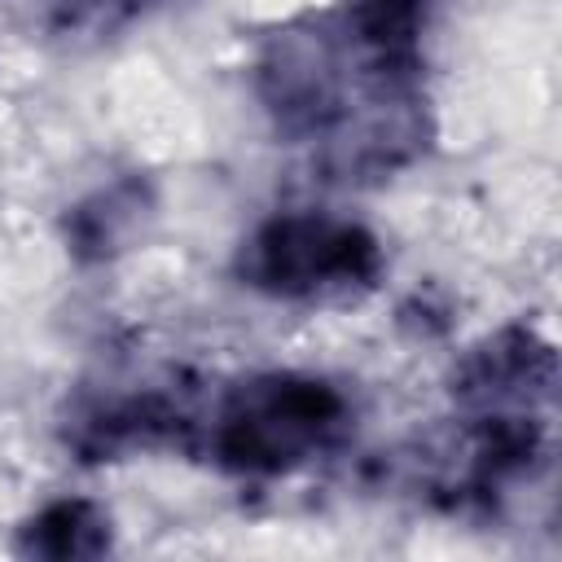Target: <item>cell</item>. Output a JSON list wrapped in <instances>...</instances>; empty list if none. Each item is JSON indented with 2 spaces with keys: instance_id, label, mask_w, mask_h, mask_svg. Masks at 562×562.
I'll list each match as a JSON object with an SVG mask.
<instances>
[{
  "instance_id": "6da1fadb",
  "label": "cell",
  "mask_w": 562,
  "mask_h": 562,
  "mask_svg": "<svg viewBox=\"0 0 562 562\" xmlns=\"http://www.w3.org/2000/svg\"><path fill=\"white\" fill-rule=\"evenodd\" d=\"M430 22L435 0H347L277 22L250 61L277 140L338 184L408 171L435 140Z\"/></svg>"
},
{
  "instance_id": "7a4b0ae2",
  "label": "cell",
  "mask_w": 562,
  "mask_h": 562,
  "mask_svg": "<svg viewBox=\"0 0 562 562\" xmlns=\"http://www.w3.org/2000/svg\"><path fill=\"white\" fill-rule=\"evenodd\" d=\"M356 426L351 395L303 369H263L198 391L189 457L237 479H281L347 443Z\"/></svg>"
},
{
  "instance_id": "3957f363",
  "label": "cell",
  "mask_w": 562,
  "mask_h": 562,
  "mask_svg": "<svg viewBox=\"0 0 562 562\" xmlns=\"http://www.w3.org/2000/svg\"><path fill=\"white\" fill-rule=\"evenodd\" d=\"M386 272L378 233L338 211H277L233 250L237 285L277 303H342L369 294Z\"/></svg>"
},
{
  "instance_id": "277c9868",
  "label": "cell",
  "mask_w": 562,
  "mask_h": 562,
  "mask_svg": "<svg viewBox=\"0 0 562 562\" xmlns=\"http://www.w3.org/2000/svg\"><path fill=\"white\" fill-rule=\"evenodd\" d=\"M452 413H536L553 417L558 404V351L553 342L527 325H501L483 334L457 360L448 378Z\"/></svg>"
},
{
  "instance_id": "5b68a950",
  "label": "cell",
  "mask_w": 562,
  "mask_h": 562,
  "mask_svg": "<svg viewBox=\"0 0 562 562\" xmlns=\"http://www.w3.org/2000/svg\"><path fill=\"white\" fill-rule=\"evenodd\" d=\"M149 220H154V184L145 176H119L66 211L61 237L70 259L92 268L132 250Z\"/></svg>"
},
{
  "instance_id": "8992f818",
  "label": "cell",
  "mask_w": 562,
  "mask_h": 562,
  "mask_svg": "<svg viewBox=\"0 0 562 562\" xmlns=\"http://www.w3.org/2000/svg\"><path fill=\"white\" fill-rule=\"evenodd\" d=\"M114 544V518L101 501L88 496H57L40 505L22 527L13 549L22 558H44V562H88L110 553Z\"/></svg>"
},
{
  "instance_id": "52a82bcc",
  "label": "cell",
  "mask_w": 562,
  "mask_h": 562,
  "mask_svg": "<svg viewBox=\"0 0 562 562\" xmlns=\"http://www.w3.org/2000/svg\"><path fill=\"white\" fill-rule=\"evenodd\" d=\"M176 0H44V26L61 40H110Z\"/></svg>"
}]
</instances>
